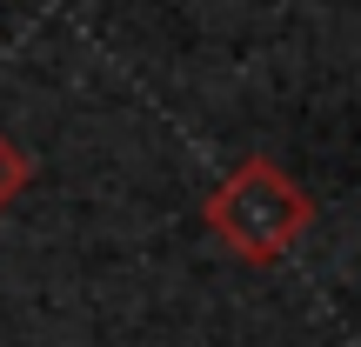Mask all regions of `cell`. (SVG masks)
I'll return each mask as SVG.
<instances>
[{
  "mask_svg": "<svg viewBox=\"0 0 361 347\" xmlns=\"http://www.w3.org/2000/svg\"><path fill=\"white\" fill-rule=\"evenodd\" d=\"M201 220L234 260L268 267V260H281L288 247L314 227V201L281 160L247 154V160H234V174L201 201Z\"/></svg>",
  "mask_w": 361,
  "mask_h": 347,
  "instance_id": "6da1fadb",
  "label": "cell"
},
{
  "mask_svg": "<svg viewBox=\"0 0 361 347\" xmlns=\"http://www.w3.org/2000/svg\"><path fill=\"white\" fill-rule=\"evenodd\" d=\"M27 180H34V160H27L20 147H13L7 134H0V214H7V207L27 194Z\"/></svg>",
  "mask_w": 361,
  "mask_h": 347,
  "instance_id": "7a4b0ae2",
  "label": "cell"
}]
</instances>
